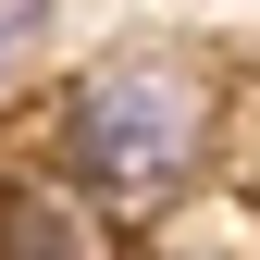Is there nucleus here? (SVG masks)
<instances>
[{
	"label": "nucleus",
	"instance_id": "nucleus-1",
	"mask_svg": "<svg viewBox=\"0 0 260 260\" xmlns=\"http://www.w3.org/2000/svg\"><path fill=\"white\" fill-rule=\"evenodd\" d=\"M62 149H75V186L100 211L186 199V174L211 161V75L186 50H112L62 100Z\"/></svg>",
	"mask_w": 260,
	"mask_h": 260
},
{
	"label": "nucleus",
	"instance_id": "nucleus-2",
	"mask_svg": "<svg viewBox=\"0 0 260 260\" xmlns=\"http://www.w3.org/2000/svg\"><path fill=\"white\" fill-rule=\"evenodd\" d=\"M0 260H112V211L75 174H38L0 199Z\"/></svg>",
	"mask_w": 260,
	"mask_h": 260
},
{
	"label": "nucleus",
	"instance_id": "nucleus-3",
	"mask_svg": "<svg viewBox=\"0 0 260 260\" xmlns=\"http://www.w3.org/2000/svg\"><path fill=\"white\" fill-rule=\"evenodd\" d=\"M38 25H50V13H38V0H0V75H13V62H25V50H38Z\"/></svg>",
	"mask_w": 260,
	"mask_h": 260
}]
</instances>
